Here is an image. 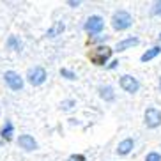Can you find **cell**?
<instances>
[{"mask_svg":"<svg viewBox=\"0 0 161 161\" xmlns=\"http://www.w3.org/2000/svg\"><path fill=\"white\" fill-rule=\"evenodd\" d=\"M131 23H133V18L128 11H117L114 14V18H112V27H114L115 30H119V32L129 29Z\"/></svg>","mask_w":161,"mask_h":161,"instance_id":"6da1fadb","label":"cell"},{"mask_svg":"<svg viewBox=\"0 0 161 161\" xmlns=\"http://www.w3.org/2000/svg\"><path fill=\"white\" fill-rule=\"evenodd\" d=\"M110 55H112V48L108 46H99L89 52V58L94 62L96 66H104V62L110 58Z\"/></svg>","mask_w":161,"mask_h":161,"instance_id":"7a4b0ae2","label":"cell"},{"mask_svg":"<svg viewBox=\"0 0 161 161\" xmlns=\"http://www.w3.org/2000/svg\"><path fill=\"white\" fill-rule=\"evenodd\" d=\"M27 80H29L30 85L37 87V85H43L44 80H46V71H44L43 67H32V69H29V73H27Z\"/></svg>","mask_w":161,"mask_h":161,"instance_id":"3957f363","label":"cell"},{"mask_svg":"<svg viewBox=\"0 0 161 161\" xmlns=\"http://www.w3.org/2000/svg\"><path fill=\"white\" fill-rule=\"evenodd\" d=\"M159 124H161V112L158 108H147L145 110V126L154 129Z\"/></svg>","mask_w":161,"mask_h":161,"instance_id":"277c9868","label":"cell"},{"mask_svg":"<svg viewBox=\"0 0 161 161\" xmlns=\"http://www.w3.org/2000/svg\"><path fill=\"white\" fill-rule=\"evenodd\" d=\"M104 29V19L101 16H90L85 23V30L89 34H99Z\"/></svg>","mask_w":161,"mask_h":161,"instance_id":"5b68a950","label":"cell"},{"mask_svg":"<svg viewBox=\"0 0 161 161\" xmlns=\"http://www.w3.org/2000/svg\"><path fill=\"white\" fill-rule=\"evenodd\" d=\"M120 87H122L126 92H129V94H135V92L140 89V83H138V80L135 76L124 75L122 78H120Z\"/></svg>","mask_w":161,"mask_h":161,"instance_id":"8992f818","label":"cell"},{"mask_svg":"<svg viewBox=\"0 0 161 161\" xmlns=\"http://www.w3.org/2000/svg\"><path fill=\"white\" fill-rule=\"evenodd\" d=\"M4 78H5V83H7L13 90H21L23 89V80H21V76H19L18 73L7 71L4 75Z\"/></svg>","mask_w":161,"mask_h":161,"instance_id":"52a82bcc","label":"cell"},{"mask_svg":"<svg viewBox=\"0 0 161 161\" xmlns=\"http://www.w3.org/2000/svg\"><path fill=\"white\" fill-rule=\"evenodd\" d=\"M18 145L21 147V149H25V151H36V149H37V142H36L34 136H30V135H21V136L18 138Z\"/></svg>","mask_w":161,"mask_h":161,"instance_id":"ba28073f","label":"cell"},{"mask_svg":"<svg viewBox=\"0 0 161 161\" xmlns=\"http://www.w3.org/2000/svg\"><path fill=\"white\" fill-rule=\"evenodd\" d=\"M133 147H135V142H133L131 138H126V140H122V142L119 143L115 151H117L119 156H128L129 152H131Z\"/></svg>","mask_w":161,"mask_h":161,"instance_id":"9c48e42d","label":"cell"},{"mask_svg":"<svg viewBox=\"0 0 161 161\" xmlns=\"http://www.w3.org/2000/svg\"><path fill=\"white\" fill-rule=\"evenodd\" d=\"M64 29H66V25L62 23V21H55V23L48 29L46 36L48 37H57V36H60V34L64 32Z\"/></svg>","mask_w":161,"mask_h":161,"instance_id":"30bf717a","label":"cell"},{"mask_svg":"<svg viewBox=\"0 0 161 161\" xmlns=\"http://www.w3.org/2000/svg\"><path fill=\"white\" fill-rule=\"evenodd\" d=\"M138 43H140V41H138V37H128V39H124V41H120V43L117 44V52H124V50H128V48H131V46H136Z\"/></svg>","mask_w":161,"mask_h":161,"instance_id":"8fae6325","label":"cell"},{"mask_svg":"<svg viewBox=\"0 0 161 161\" xmlns=\"http://www.w3.org/2000/svg\"><path fill=\"white\" fill-rule=\"evenodd\" d=\"M99 96L103 97L104 101H114V99H115L114 89H112L110 85H106V87H99Z\"/></svg>","mask_w":161,"mask_h":161,"instance_id":"7c38bea8","label":"cell"},{"mask_svg":"<svg viewBox=\"0 0 161 161\" xmlns=\"http://www.w3.org/2000/svg\"><path fill=\"white\" fill-rule=\"evenodd\" d=\"M159 53H161V48L159 46H154V48H151L149 52L143 53L142 57H140V60H142V62H149V60H152L154 57H158Z\"/></svg>","mask_w":161,"mask_h":161,"instance_id":"4fadbf2b","label":"cell"},{"mask_svg":"<svg viewBox=\"0 0 161 161\" xmlns=\"http://www.w3.org/2000/svg\"><path fill=\"white\" fill-rule=\"evenodd\" d=\"M7 48H11V50H16V52H19L21 44H19V41L14 37V36H11V37L7 39Z\"/></svg>","mask_w":161,"mask_h":161,"instance_id":"5bb4252c","label":"cell"},{"mask_svg":"<svg viewBox=\"0 0 161 161\" xmlns=\"http://www.w3.org/2000/svg\"><path fill=\"white\" fill-rule=\"evenodd\" d=\"M2 136H4L5 140H11V136H13V124L11 122H5L4 129H2Z\"/></svg>","mask_w":161,"mask_h":161,"instance_id":"9a60e30c","label":"cell"},{"mask_svg":"<svg viewBox=\"0 0 161 161\" xmlns=\"http://www.w3.org/2000/svg\"><path fill=\"white\" fill-rule=\"evenodd\" d=\"M145 161H161V154L159 152H149L145 156Z\"/></svg>","mask_w":161,"mask_h":161,"instance_id":"2e32d148","label":"cell"},{"mask_svg":"<svg viewBox=\"0 0 161 161\" xmlns=\"http://www.w3.org/2000/svg\"><path fill=\"white\" fill-rule=\"evenodd\" d=\"M60 75L66 76L67 80H75V78H76V75H75V73H71L69 69H60Z\"/></svg>","mask_w":161,"mask_h":161,"instance_id":"e0dca14e","label":"cell"},{"mask_svg":"<svg viewBox=\"0 0 161 161\" xmlns=\"http://www.w3.org/2000/svg\"><path fill=\"white\" fill-rule=\"evenodd\" d=\"M67 161H85V156L83 154H73V156H69Z\"/></svg>","mask_w":161,"mask_h":161,"instance_id":"ac0fdd59","label":"cell"},{"mask_svg":"<svg viewBox=\"0 0 161 161\" xmlns=\"http://www.w3.org/2000/svg\"><path fill=\"white\" fill-rule=\"evenodd\" d=\"M73 106H75V101H73V99L64 101V103H62V108H64V110H71Z\"/></svg>","mask_w":161,"mask_h":161,"instance_id":"d6986e66","label":"cell"},{"mask_svg":"<svg viewBox=\"0 0 161 161\" xmlns=\"http://www.w3.org/2000/svg\"><path fill=\"white\" fill-rule=\"evenodd\" d=\"M152 13H154L156 16H161V2H156L154 9H152Z\"/></svg>","mask_w":161,"mask_h":161,"instance_id":"ffe728a7","label":"cell"},{"mask_svg":"<svg viewBox=\"0 0 161 161\" xmlns=\"http://www.w3.org/2000/svg\"><path fill=\"white\" fill-rule=\"evenodd\" d=\"M69 5H71V7H78V5H80V2H73V0H71V2H69Z\"/></svg>","mask_w":161,"mask_h":161,"instance_id":"44dd1931","label":"cell"},{"mask_svg":"<svg viewBox=\"0 0 161 161\" xmlns=\"http://www.w3.org/2000/svg\"><path fill=\"white\" fill-rule=\"evenodd\" d=\"M159 89H161V80H159Z\"/></svg>","mask_w":161,"mask_h":161,"instance_id":"7402d4cb","label":"cell"},{"mask_svg":"<svg viewBox=\"0 0 161 161\" xmlns=\"http://www.w3.org/2000/svg\"><path fill=\"white\" fill-rule=\"evenodd\" d=\"M159 41H161V34H159Z\"/></svg>","mask_w":161,"mask_h":161,"instance_id":"603a6c76","label":"cell"}]
</instances>
